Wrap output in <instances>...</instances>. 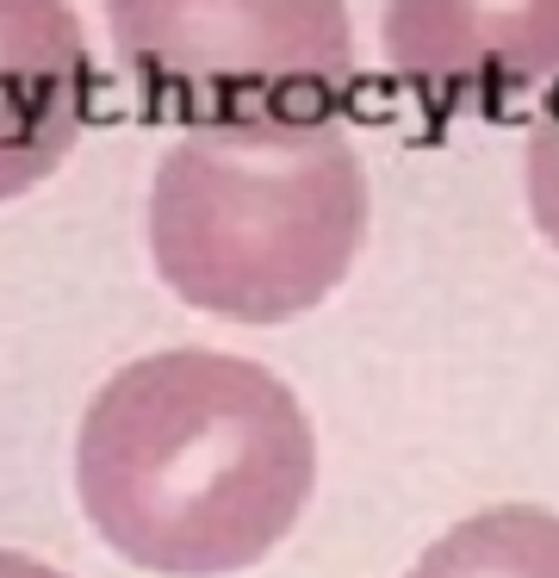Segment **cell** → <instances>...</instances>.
<instances>
[{
    "label": "cell",
    "instance_id": "1",
    "mask_svg": "<svg viewBox=\"0 0 559 578\" xmlns=\"http://www.w3.org/2000/svg\"><path fill=\"white\" fill-rule=\"evenodd\" d=\"M317 485L298 392L262 361L162 348L93 392L75 436V491L93 535L162 578L262 566Z\"/></svg>",
    "mask_w": 559,
    "mask_h": 578
},
{
    "label": "cell",
    "instance_id": "2",
    "mask_svg": "<svg viewBox=\"0 0 559 578\" xmlns=\"http://www.w3.org/2000/svg\"><path fill=\"white\" fill-rule=\"evenodd\" d=\"M367 243V169L336 119L181 131L150 181V255L224 324L317 312Z\"/></svg>",
    "mask_w": 559,
    "mask_h": 578
},
{
    "label": "cell",
    "instance_id": "3",
    "mask_svg": "<svg viewBox=\"0 0 559 578\" xmlns=\"http://www.w3.org/2000/svg\"><path fill=\"white\" fill-rule=\"evenodd\" d=\"M143 119L174 131L336 119L355 88L342 0H100Z\"/></svg>",
    "mask_w": 559,
    "mask_h": 578
},
{
    "label": "cell",
    "instance_id": "4",
    "mask_svg": "<svg viewBox=\"0 0 559 578\" xmlns=\"http://www.w3.org/2000/svg\"><path fill=\"white\" fill-rule=\"evenodd\" d=\"M379 44L410 94L497 112L559 81V0H386Z\"/></svg>",
    "mask_w": 559,
    "mask_h": 578
},
{
    "label": "cell",
    "instance_id": "5",
    "mask_svg": "<svg viewBox=\"0 0 559 578\" xmlns=\"http://www.w3.org/2000/svg\"><path fill=\"white\" fill-rule=\"evenodd\" d=\"M93 100L75 0H0V205L69 162Z\"/></svg>",
    "mask_w": 559,
    "mask_h": 578
},
{
    "label": "cell",
    "instance_id": "6",
    "mask_svg": "<svg viewBox=\"0 0 559 578\" xmlns=\"http://www.w3.org/2000/svg\"><path fill=\"white\" fill-rule=\"evenodd\" d=\"M410 578H559V516L541 504H497L454 523Z\"/></svg>",
    "mask_w": 559,
    "mask_h": 578
},
{
    "label": "cell",
    "instance_id": "7",
    "mask_svg": "<svg viewBox=\"0 0 559 578\" xmlns=\"http://www.w3.org/2000/svg\"><path fill=\"white\" fill-rule=\"evenodd\" d=\"M522 187H528V219L535 231L559 250V81L541 94V112L522 143Z\"/></svg>",
    "mask_w": 559,
    "mask_h": 578
},
{
    "label": "cell",
    "instance_id": "8",
    "mask_svg": "<svg viewBox=\"0 0 559 578\" xmlns=\"http://www.w3.org/2000/svg\"><path fill=\"white\" fill-rule=\"evenodd\" d=\"M0 578H62L57 566L31 560V554H13V547H0Z\"/></svg>",
    "mask_w": 559,
    "mask_h": 578
}]
</instances>
